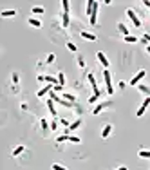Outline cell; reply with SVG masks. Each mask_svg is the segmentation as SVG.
I'll return each mask as SVG.
<instances>
[{
    "mask_svg": "<svg viewBox=\"0 0 150 170\" xmlns=\"http://www.w3.org/2000/svg\"><path fill=\"white\" fill-rule=\"evenodd\" d=\"M52 62H54V55H49L47 56V63H52Z\"/></svg>",
    "mask_w": 150,
    "mask_h": 170,
    "instance_id": "d6a6232c",
    "label": "cell"
},
{
    "mask_svg": "<svg viewBox=\"0 0 150 170\" xmlns=\"http://www.w3.org/2000/svg\"><path fill=\"white\" fill-rule=\"evenodd\" d=\"M56 129H58V123L52 121V123H51V130H56Z\"/></svg>",
    "mask_w": 150,
    "mask_h": 170,
    "instance_id": "836d02e7",
    "label": "cell"
},
{
    "mask_svg": "<svg viewBox=\"0 0 150 170\" xmlns=\"http://www.w3.org/2000/svg\"><path fill=\"white\" fill-rule=\"evenodd\" d=\"M67 47H69V51H72V52H76V45H74L72 42H69V44H67Z\"/></svg>",
    "mask_w": 150,
    "mask_h": 170,
    "instance_id": "4316f807",
    "label": "cell"
},
{
    "mask_svg": "<svg viewBox=\"0 0 150 170\" xmlns=\"http://www.w3.org/2000/svg\"><path fill=\"white\" fill-rule=\"evenodd\" d=\"M51 168H52V170H67V168L63 166V165H58V163H54V165H52Z\"/></svg>",
    "mask_w": 150,
    "mask_h": 170,
    "instance_id": "cb8c5ba5",
    "label": "cell"
},
{
    "mask_svg": "<svg viewBox=\"0 0 150 170\" xmlns=\"http://www.w3.org/2000/svg\"><path fill=\"white\" fill-rule=\"evenodd\" d=\"M117 29H120V31H121V33H123L125 36H128V35H130V33H128V29H127V25H125V24H117Z\"/></svg>",
    "mask_w": 150,
    "mask_h": 170,
    "instance_id": "2e32d148",
    "label": "cell"
},
{
    "mask_svg": "<svg viewBox=\"0 0 150 170\" xmlns=\"http://www.w3.org/2000/svg\"><path fill=\"white\" fill-rule=\"evenodd\" d=\"M146 51H148V55H150V45H146Z\"/></svg>",
    "mask_w": 150,
    "mask_h": 170,
    "instance_id": "74e56055",
    "label": "cell"
},
{
    "mask_svg": "<svg viewBox=\"0 0 150 170\" xmlns=\"http://www.w3.org/2000/svg\"><path fill=\"white\" fill-rule=\"evenodd\" d=\"M110 132H112V125H105L103 130H101V137H103V140H107V137L110 136Z\"/></svg>",
    "mask_w": 150,
    "mask_h": 170,
    "instance_id": "9c48e42d",
    "label": "cell"
},
{
    "mask_svg": "<svg viewBox=\"0 0 150 170\" xmlns=\"http://www.w3.org/2000/svg\"><path fill=\"white\" fill-rule=\"evenodd\" d=\"M143 78H145V71H139V72L136 74V76H134V78L130 80V85H137V83L141 81Z\"/></svg>",
    "mask_w": 150,
    "mask_h": 170,
    "instance_id": "52a82bcc",
    "label": "cell"
},
{
    "mask_svg": "<svg viewBox=\"0 0 150 170\" xmlns=\"http://www.w3.org/2000/svg\"><path fill=\"white\" fill-rule=\"evenodd\" d=\"M98 98H100V96H96V94H92V96L89 98V103H96V101H98Z\"/></svg>",
    "mask_w": 150,
    "mask_h": 170,
    "instance_id": "83f0119b",
    "label": "cell"
},
{
    "mask_svg": "<svg viewBox=\"0 0 150 170\" xmlns=\"http://www.w3.org/2000/svg\"><path fill=\"white\" fill-rule=\"evenodd\" d=\"M47 107H49V112L52 114V116H54V118H56V109H54V101H52L51 98L47 100Z\"/></svg>",
    "mask_w": 150,
    "mask_h": 170,
    "instance_id": "8fae6325",
    "label": "cell"
},
{
    "mask_svg": "<svg viewBox=\"0 0 150 170\" xmlns=\"http://www.w3.org/2000/svg\"><path fill=\"white\" fill-rule=\"evenodd\" d=\"M40 125L44 127V129H47V121H45V120H42V121H40Z\"/></svg>",
    "mask_w": 150,
    "mask_h": 170,
    "instance_id": "d590c367",
    "label": "cell"
},
{
    "mask_svg": "<svg viewBox=\"0 0 150 170\" xmlns=\"http://www.w3.org/2000/svg\"><path fill=\"white\" fill-rule=\"evenodd\" d=\"M56 141H69V136H58Z\"/></svg>",
    "mask_w": 150,
    "mask_h": 170,
    "instance_id": "4dcf8cb0",
    "label": "cell"
},
{
    "mask_svg": "<svg viewBox=\"0 0 150 170\" xmlns=\"http://www.w3.org/2000/svg\"><path fill=\"white\" fill-rule=\"evenodd\" d=\"M78 63H80V67H85V62H83V58H78Z\"/></svg>",
    "mask_w": 150,
    "mask_h": 170,
    "instance_id": "e575fe53",
    "label": "cell"
},
{
    "mask_svg": "<svg viewBox=\"0 0 150 170\" xmlns=\"http://www.w3.org/2000/svg\"><path fill=\"white\" fill-rule=\"evenodd\" d=\"M24 150H25V147H16L15 150H13V156H20V154H22Z\"/></svg>",
    "mask_w": 150,
    "mask_h": 170,
    "instance_id": "ffe728a7",
    "label": "cell"
},
{
    "mask_svg": "<svg viewBox=\"0 0 150 170\" xmlns=\"http://www.w3.org/2000/svg\"><path fill=\"white\" fill-rule=\"evenodd\" d=\"M62 24H63V27H69L71 20H69V15H67V13H63V15H62Z\"/></svg>",
    "mask_w": 150,
    "mask_h": 170,
    "instance_id": "5bb4252c",
    "label": "cell"
},
{
    "mask_svg": "<svg viewBox=\"0 0 150 170\" xmlns=\"http://www.w3.org/2000/svg\"><path fill=\"white\" fill-rule=\"evenodd\" d=\"M139 91H141V92H148V94H150V89L145 87V85H139Z\"/></svg>",
    "mask_w": 150,
    "mask_h": 170,
    "instance_id": "f546056e",
    "label": "cell"
},
{
    "mask_svg": "<svg viewBox=\"0 0 150 170\" xmlns=\"http://www.w3.org/2000/svg\"><path fill=\"white\" fill-rule=\"evenodd\" d=\"M103 80H105V87H107V94L109 96H112L114 94V87H112V80H110V72L109 71H103Z\"/></svg>",
    "mask_w": 150,
    "mask_h": 170,
    "instance_id": "6da1fadb",
    "label": "cell"
},
{
    "mask_svg": "<svg viewBox=\"0 0 150 170\" xmlns=\"http://www.w3.org/2000/svg\"><path fill=\"white\" fill-rule=\"evenodd\" d=\"M137 156H139V157H145V159H146V157H150V150H145V148H141Z\"/></svg>",
    "mask_w": 150,
    "mask_h": 170,
    "instance_id": "e0dca14e",
    "label": "cell"
},
{
    "mask_svg": "<svg viewBox=\"0 0 150 170\" xmlns=\"http://www.w3.org/2000/svg\"><path fill=\"white\" fill-rule=\"evenodd\" d=\"M0 15H2L4 18L6 16H16V11H15V9H6V11H2Z\"/></svg>",
    "mask_w": 150,
    "mask_h": 170,
    "instance_id": "4fadbf2b",
    "label": "cell"
},
{
    "mask_svg": "<svg viewBox=\"0 0 150 170\" xmlns=\"http://www.w3.org/2000/svg\"><path fill=\"white\" fill-rule=\"evenodd\" d=\"M62 98H65L67 101H71V103H76V96H74V94H62Z\"/></svg>",
    "mask_w": 150,
    "mask_h": 170,
    "instance_id": "9a60e30c",
    "label": "cell"
},
{
    "mask_svg": "<svg viewBox=\"0 0 150 170\" xmlns=\"http://www.w3.org/2000/svg\"><path fill=\"white\" fill-rule=\"evenodd\" d=\"M96 58H98V62L101 63V65H103L105 69H107V67H109V60H107V56L103 55V52H101V51H100V52H96Z\"/></svg>",
    "mask_w": 150,
    "mask_h": 170,
    "instance_id": "8992f818",
    "label": "cell"
},
{
    "mask_svg": "<svg viewBox=\"0 0 150 170\" xmlns=\"http://www.w3.org/2000/svg\"><path fill=\"white\" fill-rule=\"evenodd\" d=\"M52 89H54V87H52V83H49V85H45V87L44 89H40L38 91V98H42V96H45V94H49Z\"/></svg>",
    "mask_w": 150,
    "mask_h": 170,
    "instance_id": "ba28073f",
    "label": "cell"
},
{
    "mask_svg": "<svg viewBox=\"0 0 150 170\" xmlns=\"http://www.w3.org/2000/svg\"><path fill=\"white\" fill-rule=\"evenodd\" d=\"M107 107H112V101H105V103H100V105H96L94 107V110H92V114H100L103 109H107Z\"/></svg>",
    "mask_w": 150,
    "mask_h": 170,
    "instance_id": "5b68a950",
    "label": "cell"
},
{
    "mask_svg": "<svg viewBox=\"0 0 150 170\" xmlns=\"http://www.w3.org/2000/svg\"><path fill=\"white\" fill-rule=\"evenodd\" d=\"M116 170H128V168H127V166H117Z\"/></svg>",
    "mask_w": 150,
    "mask_h": 170,
    "instance_id": "8d00e7d4",
    "label": "cell"
},
{
    "mask_svg": "<svg viewBox=\"0 0 150 170\" xmlns=\"http://www.w3.org/2000/svg\"><path fill=\"white\" fill-rule=\"evenodd\" d=\"M29 24L33 25V27H42V24H40V20H36V18H29Z\"/></svg>",
    "mask_w": 150,
    "mask_h": 170,
    "instance_id": "ac0fdd59",
    "label": "cell"
},
{
    "mask_svg": "<svg viewBox=\"0 0 150 170\" xmlns=\"http://www.w3.org/2000/svg\"><path fill=\"white\" fill-rule=\"evenodd\" d=\"M58 83L62 85V87H63V83H65V76H63V72H60V74H58Z\"/></svg>",
    "mask_w": 150,
    "mask_h": 170,
    "instance_id": "7402d4cb",
    "label": "cell"
},
{
    "mask_svg": "<svg viewBox=\"0 0 150 170\" xmlns=\"http://www.w3.org/2000/svg\"><path fill=\"white\" fill-rule=\"evenodd\" d=\"M62 6H63V13H67V15H69V2H67V0H63Z\"/></svg>",
    "mask_w": 150,
    "mask_h": 170,
    "instance_id": "603a6c76",
    "label": "cell"
},
{
    "mask_svg": "<svg viewBox=\"0 0 150 170\" xmlns=\"http://www.w3.org/2000/svg\"><path fill=\"white\" fill-rule=\"evenodd\" d=\"M33 13L35 15H42L44 13V7H33Z\"/></svg>",
    "mask_w": 150,
    "mask_h": 170,
    "instance_id": "484cf974",
    "label": "cell"
},
{
    "mask_svg": "<svg viewBox=\"0 0 150 170\" xmlns=\"http://www.w3.org/2000/svg\"><path fill=\"white\" fill-rule=\"evenodd\" d=\"M81 36H83L85 40H91V42H94V40H96V35L89 33V31H81Z\"/></svg>",
    "mask_w": 150,
    "mask_h": 170,
    "instance_id": "7c38bea8",
    "label": "cell"
},
{
    "mask_svg": "<svg viewBox=\"0 0 150 170\" xmlns=\"http://www.w3.org/2000/svg\"><path fill=\"white\" fill-rule=\"evenodd\" d=\"M80 125H81V120H76V121H74V123H71V127H69V130H76V129H78Z\"/></svg>",
    "mask_w": 150,
    "mask_h": 170,
    "instance_id": "d6986e66",
    "label": "cell"
},
{
    "mask_svg": "<svg viewBox=\"0 0 150 170\" xmlns=\"http://www.w3.org/2000/svg\"><path fill=\"white\" fill-rule=\"evenodd\" d=\"M13 83H18V80H20V76H18V72H13Z\"/></svg>",
    "mask_w": 150,
    "mask_h": 170,
    "instance_id": "f1b7e54d",
    "label": "cell"
},
{
    "mask_svg": "<svg viewBox=\"0 0 150 170\" xmlns=\"http://www.w3.org/2000/svg\"><path fill=\"white\" fill-rule=\"evenodd\" d=\"M98 7H100V4L94 2L92 11H91V25H96V20H98Z\"/></svg>",
    "mask_w": 150,
    "mask_h": 170,
    "instance_id": "277c9868",
    "label": "cell"
},
{
    "mask_svg": "<svg viewBox=\"0 0 150 170\" xmlns=\"http://www.w3.org/2000/svg\"><path fill=\"white\" fill-rule=\"evenodd\" d=\"M69 141L71 143H80L81 140H80V137H76V136H69Z\"/></svg>",
    "mask_w": 150,
    "mask_h": 170,
    "instance_id": "d4e9b609",
    "label": "cell"
},
{
    "mask_svg": "<svg viewBox=\"0 0 150 170\" xmlns=\"http://www.w3.org/2000/svg\"><path fill=\"white\" fill-rule=\"evenodd\" d=\"M148 40H150V36H148V35H145V36L141 38V42H143V44H146V45H148Z\"/></svg>",
    "mask_w": 150,
    "mask_h": 170,
    "instance_id": "1f68e13d",
    "label": "cell"
},
{
    "mask_svg": "<svg viewBox=\"0 0 150 170\" xmlns=\"http://www.w3.org/2000/svg\"><path fill=\"white\" fill-rule=\"evenodd\" d=\"M125 42H128V44H134V42H137V38L132 36V35H128V36H125Z\"/></svg>",
    "mask_w": 150,
    "mask_h": 170,
    "instance_id": "44dd1931",
    "label": "cell"
},
{
    "mask_svg": "<svg viewBox=\"0 0 150 170\" xmlns=\"http://www.w3.org/2000/svg\"><path fill=\"white\" fill-rule=\"evenodd\" d=\"M127 16L134 22V27H141V20H139V16L134 13V9H127Z\"/></svg>",
    "mask_w": 150,
    "mask_h": 170,
    "instance_id": "7a4b0ae2",
    "label": "cell"
},
{
    "mask_svg": "<svg viewBox=\"0 0 150 170\" xmlns=\"http://www.w3.org/2000/svg\"><path fill=\"white\" fill-rule=\"evenodd\" d=\"M148 9H150V7H148Z\"/></svg>",
    "mask_w": 150,
    "mask_h": 170,
    "instance_id": "f35d334b",
    "label": "cell"
},
{
    "mask_svg": "<svg viewBox=\"0 0 150 170\" xmlns=\"http://www.w3.org/2000/svg\"><path fill=\"white\" fill-rule=\"evenodd\" d=\"M148 105H150V96H148V98H145V101L141 103V107L137 109V112H136V116H137V118H141V116L145 114V110L148 109Z\"/></svg>",
    "mask_w": 150,
    "mask_h": 170,
    "instance_id": "3957f363",
    "label": "cell"
},
{
    "mask_svg": "<svg viewBox=\"0 0 150 170\" xmlns=\"http://www.w3.org/2000/svg\"><path fill=\"white\" fill-rule=\"evenodd\" d=\"M87 78H89V83H91V87L94 89V92H98L100 89H98V83H96V78H94V74H89Z\"/></svg>",
    "mask_w": 150,
    "mask_h": 170,
    "instance_id": "30bf717a",
    "label": "cell"
}]
</instances>
